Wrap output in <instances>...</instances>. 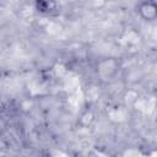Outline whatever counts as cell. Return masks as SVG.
I'll use <instances>...</instances> for the list:
<instances>
[{
  "instance_id": "cell-1",
  "label": "cell",
  "mask_w": 157,
  "mask_h": 157,
  "mask_svg": "<svg viewBox=\"0 0 157 157\" xmlns=\"http://www.w3.org/2000/svg\"><path fill=\"white\" fill-rule=\"evenodd\" d=\"M136 9L144 21L152 22L157 20V2L155 0H142L139 2Z\"/></svg>"
},
{
  "instance_id": "cell-2",
  "label": "cell",
  "mask_w": 157,
  "mask_h": 157,
  "mask_svg": "<svg viewBox=\"0 0 157 157\" xmlns=\"http://www.w3.org/2000/svg\"><path fill=\"white\" fill-rule=\"evenodd\" d=\"M37 1H40V2H42V1H44V0H37Z\"/></svg>"
}]
</instances>
